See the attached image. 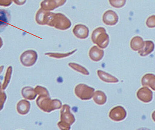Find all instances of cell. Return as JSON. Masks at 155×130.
Segmentation results:
<instances>
[{"instance_id": "5b68a950", "label": "cell", "mask_w": 155, "mask_h": 130, "mask_svg": "<svg viewBox=\"0 0 155 130\" xmlns=\"http://www.w3.org/2000/svg\"><path fill=\"white\" fill-rule=\"evenodd\" d=\"M94 89L84 84H80L75 87L74 93L78 98L82 100H87L92 99L94 93Z\"/></svg>"}, {"instance_id": "44dd1931", "label": "cell", "mask_w": 155, "mask_h": 130, "mask_svg": "<svg viewBox=\"0 0 155 130\" xmlns=\"http://www.w3.org/2000/svg\"><path fill=\"white\" fill-rule=\"evenodd\" d=\"M10 14L7 11L0 9V27L6 26L10 21Z\"/></svg>"}, {"instance_id": "8992f818", "label": "cell", "mask_w": 155, "mask_h": 130, "mask_svg": "<svg viewBox=\"0 0 155 130\" xmlns=\"http://www.w3.org/2000/svg\"><path fill=\"white\" fill-rule=\"evenodd\" d=\"M38 59V54L36 52L29 50L24 52L20 58L21 63L26 67H30L35 64Z\"/></svg>"}, {"instance_id": "30bf717a", "label": "cell", "mask_w": 155, "mask_h": 130, "mask_svg": "<svg viewBox=\"0 0 155 130\" xmlns=\"http://www.w3.org/2000/svg\"><path fill=\"white\" fill-rule=\"evenodd\" d=\"M51 12L43 10L41 8L37 11L35 15V21L40 25H47Z\"/></svg>"}, {"instance_id": "9a60e30c", "label": "cell", "mask_w": 155, "mask_h": 130, "mask_svg": "<svg viewBox=\"0 0 155 130\" xmlns=\"http://www.w3.org/2000/svg\"><path fill=\"white\" fill-rule=\"evenodd\" d=\"M97 75L99 79L105 82L116 83L119 81L116 77L101 70H97Z\"/></svg>"}, {"instance_id": "4dcf8cb0", "label": "cell", "mask_w": 155, "mask_h": 130, "mask_svg": "<svg viewBox=\"0 0 155 130\" xmlns=\"http://www.w3.org/2000/svg\"><path fill=\"white\" fill-rule=\"evenodd\" d=\"M3 68L4 66H1V67H0V74H1V73L2 72Z\"/></svg>"}, {"instance_id": "52a82bcc", "label": "cell", "mask_w": 155, "mask_h": 130, "mask_svg": "<svg viewBox=\"0 0 155 130\" xmlns=\"http://www.w3.org/2000/svg\"><path fill=\"white\" fill-rule=\"evenodd\" d=\"M127 116V112L124 107L118 106L112 109L109 113V117L112 120L120 122L124 120Z\"/></svg>"}, {"instance_id": "f546056e", "label": "cell", "mask_w": 155, "mask_h": 130, "mask_svg": "<svg viewBox=\"0 0 155 130\" xmlns=\"http://www.w3.org/2000/svg\"><path fill=\"white\" fill-rule=\"evenodd\" d=\"M3 45L2 41V39L0 38V49L2 48V46Z\"/></svg>"}, {"instance_id": "d4e9b609", "label": "cell", "mask_w": 155, "mask_h": 130, "mask_svg": "<svg viewBox=\"0 0 155 130\" xmlns=\"http://www.w3.org/2000/svg\"><path fill=\"white\" fill-rule=\"evenodd\" d=\"M109 3L113 7L120 8L124 6L126 0H109Z\"/></svg>"}, {"instance_id": "484cf974", "label": "cell", "mask_w": 155, "mask_h": 130, "mask_svg": "<svg viewBox=\"0 0 155 130\" xmlns=\"http://www.w3.org/2000/svg\"><path fill=\"white\" fill-rule=\"evenodd\" d=\"M35 92L37 94L39 95H46V96H50L49 91L48 90L45 88L41 86H37L35 89Z\"/></svg>"}, {"instance_id": "277c9868", "label": "cell", "mask_w": 155, "mask_h": 130, "mask_svg": "<svg viewBox=\"0 0 155 130\" xmlns=\"http://www.w3.org/2000/svg\"><path fill=\"white\" fill-rule=\"evenodd\" d=\"M91 40L94 44H97L101 49H106L109 44V35L104 27L95 29L92 33Z\"/></svg>"}, {"instance_id": "4fadbf2b", "label": "cell", "mask_w": 155, "mask_h": 130, "mask_svg": "<svg viewBox=\"0 0 155 130\" xmlns=\"http://www.w3.org/2000/svg\"><path fill=\"white\" fill-rule=\"evenodd\" d=\"M104 51L96 46L90 49L88 53L89 58L94 62H99L103 59L104 56Z\"/></svg>"}, {"instance_id": "7a4b0ae2", "label": "cell", "mask_w": 155, "mask_h": 130, "mask_svg": "<svg viewBox=\"0 0 155 130\" xmlns=\"http://www.w3.org/2000/svg\"><path fill=\"white\" fill-rule=\"evenodd\" d=\"M61 121L58 122L57 126L62 130L71 129V126L75 122L74 115L71 113L70 105L64 104L62 107L61 111Z\"/></svg>"}, {"instance_id": "9c48e42d", "label": "cell", "mask_w": 155, "mask_h": 130, "mask_svg": "<svg viewBox=\"0 0 155 130\" xmlns=\"http://www.w3.org/2000/svg\"><path fill=\"white\" fill-rule=\"evenodd\" d=\"M103 22L108 26H114L118 22V16L116 13L112 10H108L104 13Z\"/></svg>"}, {"instance_id": "cb8c5ba5", "label": "cell", "mask_w": 155, "mask_h": 130, "mask_svg": "<svg viewBox=\"0 0 155 130\" xmlns=\"http://www.w3.org/2000/svg\"><path fill=\"white\" fill-rule=\"evenodd\" d=\"M12 66H9L6 71V74H5V78L4 82L2 86V89L3 90H5L8 85V84L10 82V79L11 78V75L12 74Z\"/></svg>"}, {"instance_id": "8fae6325", "label": "cell", "mask_w": 155, "mask_h": 130, "mask_svg": "<svg viewBox=\"0 0 155 130\" xmlns=\"http://www.w3.org/2000/svg\"><path fill=\"white\" fill-rule=\"evenodd\" d=\"M89 29L86 25L78 24L75 25L73 30V32L78 39L84 40L89 35Z\"/></svg>"}, {"instance_id": "603a6c76", "label": "cell", "mask_w": 155, "mask_h": 130, "mask_svg": "<svg viewBox=\"0 0 155 130\" xmlns=\"http://www.w3.org/2000/svg\"><path fill=\"white\" fill-rule=\"evenodd\" d=\"M77 51V49L72 51L71 52H68L65 53H51V52H49V53H45V55L46 56H49L51 58H54V59H62V58H65L66 57H69L71 55H72L75 52Z\"/></svg>"}, {"instance_id": "6da1fadb", "label": "cell", "mask_w": 155, "mask_h": 130, "mask_svg": "<svg viewBox=\"0 0 155 130\" xmlns=\"http://www.w3.org/2000/svg\"><path fill=\"white\" fill-rule=\"evenodd\" d=\"M39 108L44 112L50 113L53 111L59 109L62 106L61 102L57 99L51 100L50 96L39 95L36 101Z\"/></svg>"}, {"instance_id": "7402d4cb", "label": "cell", "mask_w": 155, "mask_h": 130, "mask_svg": "<svg viewBox=\"0 0 155 130\" xmlns=\"http://www.w3.org/2000/svg\"><path fill=\"white\" fill-rule=\"evenodd\" d=\"M68 65L72 69L75 70L78 72L84 75H89V71L85 67H83L82 65H79V64L71 62V63H69Z\"/></svg>"}, {"instance_id": "ac0fdd59", "label": "cell", "mask_w": 155, "mask_h": 130, "mask_svg": "<svg viewBox=\"0 0 155 130\" xmlns=\"http://www.w3.org/2000/svg\"><path fill=\"white\" fill-rule=\"evenodd\" d=\"M93 100L97 105H102L106 103L107 97L104 92L97 90L94 93Z\"/></svg>"}, {"instance_id": "2e32d148", "label": "cell", "mask_w": 155, "mask_h": 130, "mask_svg": "<svg viewBox=\"0 0 155 130\" xmlns=\"http://www.w3.org/2000/svg\"><path fill=\"white\" fill-rule=\"evenodd\" d=\"M142 83L143 86H148L155 91V75L152 74H147L144 75L142 78Z\"/></svg>"}, {"instance_id": "e0dca14e", "label": "cell", "mask_w": 155, "mask_h": 130, "mask_svg": "<svg viewBox=\"0 0 155 130\" xmlns=\"http://www.w3.org/2000/svg\"><path fill=\"white\" fill-rule=\"evenodd\" d=\"M31 108L30 103L26 100L20 101L17 105V111L19 114L22 115L27 114L30 111Z\"/></svg>"}, {"instance_id": "ba28073f", "label": "cell", "mask_w": 155, "mask_h": 130, "mask_svg": "<svg viewBox=\"0 0 155 130\" xmlns=\"http://www.w3.org/2000/svg\"><path fill=\"white\" fill-rule=\"evenodd\" d=\"M67 0H44L41 4V8L46 11H52L63 5Z\"/></svg>"}, {"instance_id": "d6986e66", "label": "cell", "mask_w": 155, "mask_h": 130, "mask_svg": "<svg viewBox=\"0 0 155 130\" xmlns=\"http://www.w3.org/2000/svg\"><path fill=\"white\" fill-rule=\"evenodd\" d=\"M22 95L25 99L30 100H34L37 96V93L32 87H25L22 90Z\"/></svg>"}, {"instance_id": "3957f363", "label": "cell", "mask_w": 155, "mask_h": 130, "mask_svg": "<svg viewBox=\"0 0 155 130\" xmlns=\"http://www.w3.org/2000/svg\"><path fill=\"white\" fill-rule=\"evenodd\" d=\"M71 21L64 14L60 13L51 12L47 25L61 30H65L71 28Z\"/></svg>"}, {"instance_id": "f1b7e54d", "label": "cell", "mask_w": 155, "mask_h": 130, "mask_svg": "<svg viewBox=\"0 0 155 130\" xmlns=\"http://www.w3.org/2000/svg\"><path fill=\"white\" fill-rule=\"evenodd\" d=\"M152 117L153 118V120L155 122V111L153 112V114H152Z\"/></svg>"}, {"instance_id": "ffe728a7", "label": "cell", "mask_w": 155, "mask_h": 130, "mask_svg": "<svg viewBox=\"0 0 155 130\" xmlns=\"http://www.w3.org/2000/svg\"><path fill=\"white\" fill-rule=\"evenodd\" d=\"M143 44V40L141 37L135 36L131 40L130 46L133 50L137 51L142 49Z\"/></svg>"}, {"instance_id": "4316f807", "label": "cell", "mask_w": 155, "mask_h": 130, "mask_svg": "<svg viewBox=\"0 0 155 130\" xmlns=\"http://www.w3.org/2000/svg\"><path fill=\"white\" fill-rule=\"evenodd\" d=\"M147 26L150 28L155 27V15L150 16L147 20Z\"/></svg>"}, {"instance_id": "7c38bea8", "label": "cell", "mask_w": 155, "mask_h": 130, "mask_svg": "<svg viewBox=\"0 0 155 130\" xmlns=\"http://www.w3.org/2000/svg\"><path fill=\"white\" fill-rule=\"evenodd\" d=\"M137 97L141 101L145 103H148L153 100V92L147 87H143L139 89L137 91Z\"/></svg>"}, {"instance_id": "83f0119b", "label": "cell", "mask_w": 155, "mask_h": 130, "mask_svg": "<svg viewBox=\"0 0 155 130\" xmlns=\"http://www.w3.org/2000/svg\"><path fill=\"white\" fill-rule=\"evenodd\" d=\"M6 99V95L4 91L0 90V111L2 109Z\"/></svg>"}, {"instance_id": "5bb4252c", "label": "cell", "mask_w": 155, "mask_h": 130, "mask_svg": "<svg viewBox=\"0 0 155 130\" xmlns=\"http://www.w3.org/2000/svg\"><path fill=\"white\" fill-rule=\"evenodd\" d=\"M155 48L154 43L152 41L144 42L143 45L139 51L138 53L142 57H145L152 53Z\"/></svg>"}]
</instances>
